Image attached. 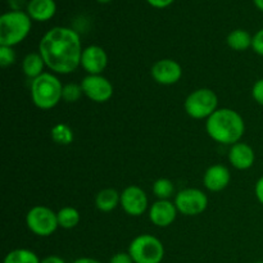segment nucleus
Listing matches in <instances>:
<instances>
[{"label":"nucleus","instance_id":"nucleus-6","mask_svg":"<svg viewBox=\"0 0 263 263\" xmlns=\"http://www.w3.org/2000/svg\"><path fill=\"white\" fill-rule=\"evenodd\" d=\"M218 98L213 90L202 87L187 95L184 103L185 112L195 120L210 118L218 109Z\"/></svg>","mask_w":263,"mask_h":263},{"label":"nucleus","instance_id":"nucleus-20","mask_svg":"<svg viewBox=\"0 0 263 263\" xmlns=\"http://www.w3.org/2000/svg\"><path fill=\"white\" fill-rule=\"evenodd\" d=\"M57 217H58L59 228L66 229V230L74 229L81 220L80 212L73 207H63L57 212Z\"/></svg>","mask_w":263,"mask_h":263},{"label":"nucleus","instance_id":"nucleus-27","mask_svg":"<svg viewBox=\"0 0 263 263\" xmlns=\"http://www.w3.org/2000/svg\"><path fill=\"white\" fill-rule=\"evenodd\" d=\"M252 97L259 105L263 107V79L254 82L253 87H252Z\"/></svg>","mask_w":263,"mask_h":263},{"label":"nucleus","instance_id":"nucleus-28","mask_svg":"<svg viewBox=\"0 0 263 263\" xmlns=\"http://www.w3.org/2000/svg\"><path fill=\"white\" fill-rule=\"evenodd\" d=\"M109 263H135L134 262L133 257L130 256V253H125V252H120V253H116L112 258L109 259Z\"/></svg>","mask_w":263,"mask_h":263},{"label":"nucleus","instance_id":"nucleus-16","mask_svg":"<svg viewBox=\"0 0 263 263\" xmlns=\"http://www.w3.org/2000/svg\"><path fill=\"white\" fill-rule=\"evenodd\" d=\"M26 12L31 20L37 22H46L51 20L57 12V4L54 0H30Z\"/></svg>","mask_w":263,"mask_h":263},{"label":"nucleus","instance_id":"nucleus-10","mask_svg":"<svg viewBox=\"0 0 263 263\" xmlns=\"http://www.w3.org/2000/svg\"><path fill=\"white\" fill-rule=\"evenodd\" d=\"M148 197L141 187L127 186L121 193L120 205L128 216L139 217L148 210Z\"/></svg>","mask_w":263,"mask_h":263},{"label":"nucleus","instance_id":"nucleus-3","mask_svg":"<svg viewBox=\"0 0 263 263\" xmlns=\"http://www.w3.org/2000/svg\"><path fill=\"white\" fill-rule=\"evenodd\" d=\"M27 12L9 10L0 17V46L18 45L30 33L32 22Z\"/></svg>","mask_w":263,"mask_h":263},{"label":"nucleus","instance_id":"nucleus-15","mask_svg":"<svg viewBox=\"0 0 263 263\" xmlns=\"http://www.w3.org/2000/svg\"><path fill=\"white\" fill-rule=\"evenodd\" d=\"M229 161L231 166L235 167L236 170H249L254 164L256 161V154H254L253 148L247 143H236L231 145L229 151Z\"/></svg>","mask_w":263,"mask_h":263},{"label":"nucleus","instance_id":"nucleus-2","mask_svg":"<svg viewBox=\"0 0 263 263\" xmlns=\"http://www.w3.org/2000/svg\"><path fill=\"white\" fill-rule=\"evenodd\" d=\"M205 130L211 139L222 145L239 143L246 133L243 117L230 108H220L205 122Z\"/></svg>","mask_w":263,"mask_h":263},{"label":"nucleus","instance_id":"nucleus-32","mask_svg":"<svg viewBox=\"0 0 263 263\" xmlns=\"http://www.w3.org/2000/svg\"><path fill=\"white\" fill-rule=\"evenodd\" d=\"M40 263H66V261L59 256H48L41 259Z\"/></svg>","mask_w":263,"mask_h":263},{"label":"nucleus","instance_id":"nucleus-25","mask_svg":"<svg viewBox=\"0 0 263 263\" xmlns=\"http://www.w3.org/2000/svg\"><path fill=\"white\" fill-rule=\"evenodd\" d=\"M15 58V51L10 46H0V66L2 67H9L14 64Z\"/></svg>","mask_w":263,"mask_h":263},{"label":"nucleus","instance_id":"nucleus-5","mask_svg":"<svg viewBox=\"0 0 263 263\" xmlns=\"http://www.w3.org/2000/svg\"><path fill=\"white\" fill-rule=\"evenodd\" d=\"M128 253L135 263H161L164 258V246L151 234H143L134 239Z\"/></svg>","mask_w":263,"mask_h":263},{"label":"nucleus","instance_id":"nucleus-29","mask_svg":"<svg viewBox=\"0 0 263 263\" xmlns=\"http://www.w3.org/2000/svg\"><path fill=\"white\" fill-rule=\"evenodd\" d=\"M7 2L10 7V10H22L25 7L27 8L30 0H7Z\"/></svg>","mask_w":263,"mask_h":263},{"label":"nucleus","instance_id":"nucleus-31","mask_svg":"<svg viewBox=\"0 0 263 263\" xmlns=\"http://www.w3.org/2000/svg\"><path fill=\"white\" fill-rule=\"evenodd\" d=\"M254 193H256V197L258 199V202L263 205V176L257 181L256 187H254Z\"/></svg>","mask_w":263,"mask_h":263},{"label":"nucleus","instance_id":"nucleus-8","mask_svg":"<svg viewBox=\"0 0 263 263\" xmlns=\"http://www.w3.org/2000/svg\"><path fill=\"white\" fill-rule=\"evenodd\" d=\"M177 211L185 216L202 215L208 207V197L204 192L195 187L180 190L175 197Z\"/></svg>","mask_w":263,"mask_h":263},{"label":"nucleus","instance_id":"nucleus-12","mask_svg":"<svg viewBox=\"0 0 263 263\" xmlns=\"http://www.w3.org/2000/svg\"><path fill=\"white\" fill-rule=\"evenodd\" d=\"M108 64V55L99 45H90L82 50L80 66L89 74H102Z\"/></svg>","mask_w":263,"mask_h":263},{"label":"nucleus","instance_id":"nucleus-18","mask_svg":"<svg viewBox=\"0 0 263 263\" xmlns=\"http://www.w3.org/2000/svg\"><path fill=\"white\" fill-rule=\"evenodd\" d=\"M44 67H45V62L40 53H28L22 61L23 72L30 80H35L36 77L43 74Z\"/></svg>","mask_w":263,"mask_h":263},{"label":"nucleus","instance_id":"nucleus-26","mask_svg":"<svg viewBox=\"0 0 263 263\" xmlns=\"http://www.w3.org/2000/svg\"><path fill=\"white\" fill-rule=\"evenodd\" d=\"M252 49L254 53L263 57V28L257 31L252 39Z\"/></svg>","mask_w":263,"mask_h":263},{"label":"nucleus","instance_id":"nucleus-36","mask_svg":"<svg viewBox=\"0 0 263 263\" xmlns=\"http://www.w3.org/2000/svg\"><path fill=\"white\" fill-rule=\"evenodd\" d=\"M256 263H263V261H259V262H256Z\"/></svg>","mask_w":263,"mask_h":263},{"label":"nucleus","instance_id":"nucleus-17","mask_svg":"<svg viewBox=\"0 0 263 263\" xmlns=\"http://www.w3.org/2000/svg\"><path fill=\"white\" fill-rule=\"evenodd\" d=\"M121 203V193L115 189H103L100 190L95 198V205L100 212H110L116 210Z\"/></svg>","mask_w":263,"mask_h":263},{"label":"nucleus","instance_id":"nucleus-24","mask_svg":"<svg viewBox=\"0 0 263 263\" xmlns=\"http://www.w3.org/2000/svg\"><path fill=\"white\" fill-rule=\"evenodd\" d=\"M84 95L82 91L81 84H74V82H69V84L63 85V91H62V99L66 103H76L81 99Z\"/></svg>","mask_w":263,"mask_h":263},{"label":"nucleus","instance_id":"nucleus-14","mask_svg":"<svg viewBox=\"0 0 263 263\" xmlns=\"http://www.w3.org/2000/svg\"><path fill=\"white\" fill-rule=\"evenodd\" d=\"M230 171L223 164H213L208 167L203 176V184L210 192H222L230 184Z\"/></svg>","mask_w":263,"mask_h":263},{"label":"nucleus","instance_id":"nucleus-13","mask_svg":"<svg viewBox=\"0 0 263 263\" xmlns=\"http://www.w3.org/2000/svg\"><path fill=\"white\" fill-rule=\"evenodd\" d=\"M177 212L175 203L158 199L149 208V220L157 228H168L176 220Z\"/></svg>","mask_w":263,"mask_h":263},{"label":"nucleus","instance_id":"nucleus-21","mask_svg":"<svg viewBox=\"0 0 263 263\" xmlns=\"http://www.w3.org/2000/svg\"><path fill=\"white\" fill-rule=\"evenodd\" d=\"M41 259L39 258L35 252L30 249L18 248L13 249L5 256L3 263H40Z\"/></svg>","mask_w":263,"mask_h":263},{"label":"nucleus","instance_id":"nucleus-33","mask_svg":"<svg viewBox=\"0 0 263 263\" xmlns=\"http://www.w3.org/2000/svg\"><path fill=\"white\" fill-rule=\"evenodd\" d=\"M72 263H102L98 259L90 258V257H82V258H77L76 261H73Z\"/></svg>","mask_w":263,"mask_h":263},{"label":"nucleus","instance_id":"nucleus-4","mask_svg":"<svg viewBox=\"0 0 263 263\" xmlns=\"http://www.w3.org/2000/svg\"><path fill=\"white\" fill-rule=\"evenodd\" d=\"M63 85L58 77L50 72H44L31 81V98L40 109H51L62 100Z\"/></svg>","mask_w":263,"mask_h":263},{"label":"nucleus","instance_id":"nucleus-22","mask_svg":"<svg viewBox=\"0 0 263 263\" xmlns=\"http://www.w3.org/2000/svg\"><path fill=\"white\" fill-rule=\"evenodd\" d=\"M51 140L58 145H69L73 141V131L66 123H57L50 130Z\"/></svg>","mask_w":263,"mask_h":263},{"label":"nucleus","instance_id":"nucleus-35","mask_svg":"<svg viewBox=\"0 0 263 263\" xmlns=\"http://www.w3.org/2000/svg\"><path fill=\"white\" fill-rule=\"evenodd\" d=\"M97 2H99L100 4H108V3H110L112 0H97Z\"/></svg>","mask_w":263,"mask_h":263},{"label":"nucleus","instance_id":"nucleus-34","mask_svg":"<svg viewBox=\"0 0 263 263\" xmlns=\"http://www.w3.org/2000/svg\"><path fill=\"white\" fill-rule=\"evenodd\" d=\"M253 3L259 10H262V12H263V0H253Z\"/></svg>","mask_w":263,"mask_h":263},{"label":"nucleus","instance_id":"nucleus-11","mask_svg":"<svg viewBox=\"0 0 263 263\" xmlns=\"http://www.w3.org/2000/svg\"><path fill=\"white\" fill-rule=\"evenodd\" d=\"M151 74L157 84L170 86L180 81L182 77V68L179 62L174 59H159L152 67Z\"/></svg>","mask_w":263,"mask_h":263},{"label":"nucleus","instance_id":"nucleus-1","mask_svg":"<svg viewBox=\"0 0 263 263\" xmlns=\"http://www.w3.org/2000/svg\"><path fill=\"white\" fill-rule=\"evenodd\" d=\"M82 44L80 35L69 27H53L39 44V53L54 73L68 74L81 64Z\"/></svg>","mask_w":263,"mask_h":263},{"label":"nucleus","instance_id":"nucleus-19","mask_svg":"<svg viewBox=\"0 0 263 263\" xmlns=\"http://www.w3.org/2000/svg\"><path fill=\"white\" fill-rule=\"evenodd\" d=\"M252 39H253V36H251L248 31L236 28L229 33L228 37H226V43L233 50L244 51L248 48H252Z\"/></svg>","mask_w":263,"mask_h":263},{"label":"nucleus","instance_id":"nucleus-23","mask_svg":"<svg viewBox=\"0 0 263 263\" xmlns=\"http://www.w3.org/2000/svg\"><path fill=\"white\" fill-rule=\"evenodd\" d=\"M153 193L158 199L168 200L175 193V185L168 179H158L153 184Z\"/></svg>","mask_w":263,"mask_h":263},{"label":"nucleus","instance_id":"nucleus-9","mask_svg":"<svg viewBox=\"0 0 263 263\" xmlns=\"http://www.w3.org/2000/svg\"><path fill=\"white\" fill-rule=\"evenodd\" d=\"M85 97L95 103H105L113 97V85L102 74H87L81 81Z\"/></svg>","mask_w":263,"mask_h":263},{"label":"nucleus","instance_id":"nucleus-30","mask_svg":"<svg viewBox=\"0 0 263 263\" xmlns=\"http://www.w3.org/2000/svg\"><path fill=\"white\" fill-rule=\"evenodd\" d=\"M149 5H152L153 8H157V9H163V8L170 7L175 0H146Z\"/></svg>","mask_w":263,"mask_h":263},{"label":"nucleus","instance_id":"nucleus-7","mask_svg":"<svg viewBox=\"0 0 263 263\" xmlns=\"http://www.w3.org/2000/svg\"><path fill=\"white\" fill-rule=\"evenodd\" d=\"M26 225L31 233L43 238L50 236L59 228L57 213L45 205L31 208L26 215Z\"/></svg>","mask_w":263,"mask_h":263}]
</instances>
